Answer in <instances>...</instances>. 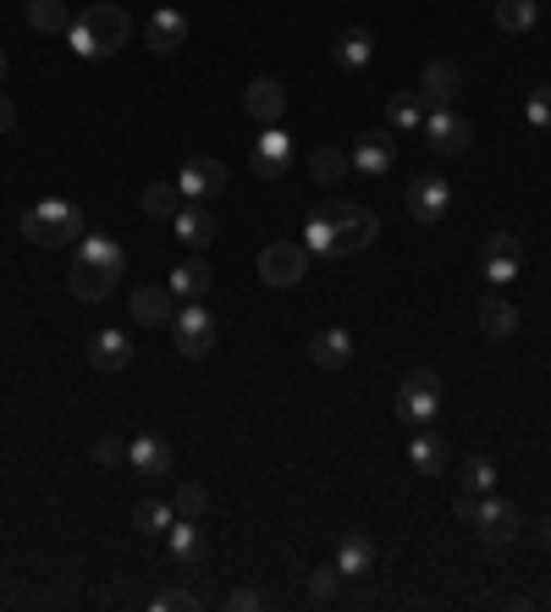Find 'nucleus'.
Returning a JSON list of instances; mask_svg holds the SVG:
<instances>
[{
  "instance_id": "1",
  "label": "nucleus",
  "mask_w": 551,
  "mask_h": 612,
  "mask_svg": "<svg viewBox=\"0 0 551 612\" xmlns=\"http://www.w3.org/2000/svg\"><path fill=\"white\" fill-rule=\"evenodd\" d=\"M83 210L72 199H45L23 216V237L39 243V248H61V243H83Z\"/></svg>"
},
{
  "instance_id": "2",
  "label": "nucleus",
  "mask_w": 551,
  "mask_h": 612,
  "mask_svg": "<svg viewBox=\"0 0 551 612\" xmlns=\"http://www.w3.org/2000/svg\"><path fill=\"white\" fill-rule=\"evenodd\" d=\"M331 232H336V248H342V259H353L358 248H370L376 243V232H381V221H376V210H364V205H347V199H331V205H320L315 210Z\"/></svg>"
},
{
  "instance_id": "3",
  "label": "nucleus",
  "mask_w": 551,
  "mask_h": 612,
  "mask_svg": "<svg viewBox=\"0 0 551 612\" xmlns=\"http://www.w3.org/2000/svg\"><path fill=\"white\" fill-rule=\"evenodd\" d=\"M441 414V376L436 370H414L397 392V419L403 425H430Z\"/></svg>"
},
{
  "instance_id": "4",
  "label": "nucleus",
  "mask_w": 551,
  "mask_h": 612,
  "mask_svg": "<svg viewBox=\"0 0 551 612\" xmlns=\"http://www.w3.org/2000/svg\"><path fill=\"white\" fill-rule=\"evenodd\" d=\"M309 271V248L304 243H270L259 248V282L265 287H298Z\"/></svg>"
},
{
  "instance_id": "5",
  "label": "nucleus",
  "mask_w": 551,
  "mask_h": 612,
  "mask_svg": "<svg viewBox=\"0 0 551 612\" xmlns=\"http://www.w3.org/2000/svg\"><path fill=\"white\" fill-rule=\"evenodd\" d=\"M77 23L88 28V39H95V50H100V56H117V50L133 39V17H127L122 7H111V0H100V7H88Z\"/></svg>"
},
{
  "instance_id": "6",
  "label": "nucleus",
  "mask_w": 551,
  "mask_h": 612,
  "mask_svg": "<svg viewBox=\"0 0 551 612\" xmlns=\"http://www.w3.org/2000/svg\"><path fill=\"white\" fill-rule=\"evenodd\" d=\"M171 331H176V354H188V359H205L210 347H216V315L188 304V309H176L171 315Z\"/></svg>"
},
{
  "instance_id": "7",
  "label": "nucleus",
  "mask_w": 551,
  "mask_h": 612,
  "mask_svg": "<svg viewBox=\"0 0 551 612\" xmlns=\"http://www.w3.org/2000/svg\"><path fill=\"white\" fill-rule=\"evenodd\" d=\"M480 271H486L491 287H502V282H513V277L524 271V248H518L513 232H491V237L480 243Z\"/></svg>"
},
{
  "instance_id": "8",
  "label": "nucleus",
  "mask_w": 551,
  "mask_h": 612,
  "mask_svg": "<svg viewBox=\"0 0 551 612\" xmlns=\"http://www.w3.org/2000/svg\"><path fill=\"white\" fill-rule=\"evenodd\" d=\"M353 171L358 178H392V166H397V138L392 133H364L353 149H347Z\"/></svg>"
},
{
  "instance_id": "9",
  "label": "nucleus",
  "mask_w": 551,
  "mask_h": 612,
  "mask_svg": "<svg viewBox=\"0 0 551 612\" xmlns=\"http://www.w3.org/2000/svg\"><path fill=\"white\" fill-rule=\"evenodd\" d=\"M248 166H254V178H282V171L293 166V138L282 133V127H265L259 138H254V149H248Z\"/></svg>"
},
{
  "instance_id": "10",
  "label": "nucleus",
  "mask_w": 551,
  "mask_h": 612,
  "mask_svg": "<svg viewBox=\"0 0 551 612\" xmlns=\"http://www.w3.org/2000/svg\"><path fill=\"white\" fill-rule=\"evenodd\" d=\"M425 144H430L436 155H464V149L475 144V122H469V117H452V111H430Z\"/></svg>"
},
{
  "instance_id": "11",
  "label": "nucleus",
  "mask_w": 551,
  "mask_h": 612,
  "mask_svg": "<svg viewBox=\"0 0 551 612\" xmlns=\"http://www.w3.org/2000/svg\"><path fill=\"white\" fill-rule=\"evenodd\" d=\"M475 524H480V541H486V547H507V541L518 536V507L486 491L480 507H475Z\"/></svg>"
},
{
  "instance_id": "12",
  "label": "nucleus",
  "mask_w": 551,
  "mask_h": 612,
  "mask_svg": "<svg viewBox=\"0 0 551 612\" xmlns=\"http://www.w3.org/2000/svg\"><path fill=\"white\" fill-rule=\"evenodd\" d=\"M176 188H182V199H216V194H226V166L199 155L176 171Z\"/></svg>"
},
{
  "instance_id": "13",
  "label": "nucleus",
  "mask_w": 551,
  "mask_h": 612,
  "mask_svg": "<svg viewBox=\"0 0 551 612\" xmlns=\"http://www.w3.org/2000/svg\"><path fill=\"white\" fill-rule=\"evenodd\" d=\"M446 210H452V183H446V178H419V183H408V216H414L419 227H436Z\"/></svg>"
},
{
  "instance_id": "14",
  "label": "nucleus",
  "mask_w": 551,
  "mask_h": 612,
  "mask_svg": "<svg viewBox=\"0 0 551 612\" xmlns=\"http://www.w3.org/2000/svg\"><path fill=\"white\" fill-rule=\"evenodd\" d=\"M144 45L155 56H176L182 45H188V17H182L176 7H160L149 23H144Z\"/></svg>"
},
{
  "instance_id": "15",
  "label": "nucleus",
  "mask_w": 551,
  "mask_h": 612,
  "mask_svg": "<svg viewBox=\"0 0 551 612\" xmlns=\"http://www.w3.org/2000/svg\"><path fill=\"white\" fill-rule=\"evenodd\" d=\"M243 111H248L254 122L276 127V122H282V111H287V89H282L276 77H254L248 89H243Z\"/></svg>"
},
{
  "instance_id": "16",
  "label": "nucleus",
  "mask_w": 551,
  "mask_h": 612,
  "mask_svg": "<svg viewBox=\"0 0 551 612\" xmlns=\"http://www.w3.org/2000/svg\"><path fill=\"white\" fill-rule=\"evenodd\" d=\"M457 83H464V72H457L452 61H430V66H425V77H419V106L446 111V100L457 95Z\"/></svg>"
},
{
  "instance_id": "17",
  "label": "nucleus",
  "mask_w": 551,
  "mask_h": 612,
  "mask_svg": "<svg viewBox=\"0 0 551 612\" xmlns=\"http://www.w3.org/2000/svg\"><path fill=\"white\" fill-rule=\"evenodd\" d=\"M309 359H315L320 370H347V365H353V331H342V326L315 331V336H309Z\"/></svg>"
},
{
  "instance_id": "18",
  "label": "nucleus",
  "mask_w": 551,
  "mask_h": 612,
  "mask_svg": "<svg viewBox=\"0 0 551 612\" xmlns=\"http://www.w3.org/2000/svg\"><path fill=\"white\" fill-rule=\"evenodd\" d=\"M171 232H176L182 243H188V248H210V243H216V232H221V221L188 199V205H182V210L171 216Z\"/></svg>"
},
{
  "instance_id": "19",
  "label": "nucleus",
  "mask_w": 551,
  "mask_h": 612,
  "mask_svg": "<svg viewBox=\"0 0 551 612\" xmlns=\"http://www.w3.org/2000/svg\"><path fill=\"white\" fill-rule=\"evenodd\" d=\"M111 287H117V277L100 271V266H88V259H77V266L66 271V293H72L77 304H106Z\"/></svg>"
},
{
  "instance_id": "20",
  "label": "nucleus",
  "mask_w": 551,
  "mask_h": 612,
  "mask_svg": "<svg viewBox=\"0 0 551 612\" xmlns=\"http://www.w3.org/2000/svg\"><path fill=\"white\" fill-rule=\"evenodd\" d=\"M88 365L95 370H127L133 365V336L127 331H100L88 342Z\"/></svg>"
},
{
  "instance_id": "21",
  "label": "nucleus",
  "mask_w": 551,
  "mask_h": 612,
  "mask_svg": "<svg viewBox=\"0 0 551 612\" xmlns=\"http://www.w3.org/2000/svg\"><path fill=\"white\" fill-rule=\"evenodd\" d=\"M331 56H336V66H347V72L370 66V61H376V39H370V28H342V34H336V45H331Z\"/></svg>"
},
{
  "instance_id": "22",
  "label": "nucleus",
  "mask_w": 551,
  "mask_h": 612,
  "mask_svg": "<svg viewBox=\"0 0 551 612\" xmlns=\"http://www.w3.org/2000/svg\"><path fill=\"white\" fill-rule=\"evenodd\" d=\"M408 464H414L419 475H430V480H436V475L446 469V442H441L436 430H419L414 442H408Z\"/></svg>"
},
{
  "instance_id": "23",
  "label": "nucleus",
  "mask_w": 551,
  "mask_h": 612,
  "mask_svg": "<svg viewBox=\"0 0 551 612\" xmlns=\"http://www.w3.org/2000/svg\"><path fill=\"white\" fill-rule=\"evenodd\" d=\"M171 315H176L171 287H138V293H133V320H144V326H171Z\"/></svg>"
},
{
  "instance_id": "24",
  "label": "nucleus",
  "mask_w": 551,
  "mask_h": 612,
  "mask_svg": "<svg viewBox=\"0 0 551 612\" xmlns=\"http://www.w3.org/2000/svg\"><path fill=\"white\" fill-rule=\"evenodd\" d=\"M77 259H88V266H100V271L122 277V266H127V248H122L117 237H88V232H83V248H77Z\"/></svg>"
},
{
  "instance_id": "25",
  "label": "nucleus",
  "mask_w": 551,
  "mask_h": 612,
  "mask_svg": "<svg viewBox=\"0 0 551 612\" xmlns=\"http://www.w3.org/2000/svg\"><path fill=\"white\" fill-rule=\"evenodd\" d=\"M210 266H205V259H182V266H171V293L176 298H205L210 293Z\"/></svg>"
},
{
  "instance_id": "26",
  "label": "nucleus",
  "mask_w": 551,
  "mask_h": 612,
  "mask_svg": "<svg viewBox=\"0 0 551 612\" xmlns=\"http://www.w3.org/2000/svg\"><path fill=\"white\" fill-rule=\"evenodd\" d=\"M513 326H518V304L502 298V293H486V298H480V331H486V336H507Z\"/></svg>"
},
{
  "instance_id": "27",
  "label": "nucleus",
  "mask_w": 551,
  "mask_h": 612,
  "mask_svg": "<svg viewBox=\"0 0 551 612\" xmlns=\"http://www.w3.org/2000/svg\"><path fill=\"white\" fill-rule=\"evenodd\" d=\"M171 563H182V568H194V563H205V536L194 530V518H182V524H171Z\"/></svg>"
},
{
  "instance_id": "28",
  "label": "nucleus",
  "mask_w": 551,
  "mask_h": 612,
  "mask_svg": "<svg viewBox=\"0 0 551 612\" xmlns=\"http://www.w3.org/2000/svg\"><path fill=\"white\" fill-rule=\"evenodd\" d=\"M127 458L144 475H171V448L160 442V436H138V442H127Z\"/></svg>"
},
{
  "instance_id": "29",
  "label": "nucleus",
  "mask_w": 551,
  "mask_h": 612,
  "mask_svg": "<svg viewBox=\"0 0 551 612\" xmlns=\"http://www.w3.org/2000/svg\"><path fill=\"white\" fill-rule=\"evenodd\" d=\"M540 23V0H497V28L502 34H529Z\"/></svg>"
},
{
  "instance_id": "30",
  "label": "nucleus",
  "mask_w": 551,
  "mask_h": 612,
  "mask_svg": "<svg viewBox=\"0 0 551 612\" xmlns=\"http://www.w3.org/2000/svg\"><path fill=\"white\" fill-rule=\"evenodd\" d=\"M133 524H138L144 536H166L171 524H176V507H171V502H155V497H144V502L133 507Z\"/></svg>"
},
{
  "instance_id": "31",
  "label": "nucleus",
  "mask_w": 551,
  "mask_h": 612,
  "mask_svg": "<svg viewBox=\"0 0 551 612\" xmlns=\"http://www.w3.org/2000/svg\"><path fill=\"white\" fill-rule=\"evenodd\" d=\"M376 563V547H370V536H342V547H336V568L342 574H364V568H370Z\"/></svg>"
},
{
  "instance_id": "32",
  "label": "nucleus",
  "mask_w": 551,
  "mask_h": 612,
  "mask_svg": "<svg viewBox=\"0 0 551 612\" xmlns=\"http://www.w3.org/2000/svg\"><path fill=\"white\" fill-rule=\"evenodd\" d=\"M176 210H182V188L176 183H149L144 188V216L149 221H171Z\"/></svg>"
},
{
  "instance_id": "33",
  "label": "nucleus",
  "mask_w": 551,
  "mask_h": 612,
  "mask_svg": "<svg viewBox=\"0 0 551 612\" xmlns=\"http://www.w3.org/2000/svg\"><path fill=\"white\" fill-rule=\"evenodd\" d=\"M457 486H464V491H475V497H486V491H497V464L491 458H464V464H457Z\"/></svg>"
},
{
  "instance_id": "34",
  "label": "nucleus",
  "mask_w": 551,
  "mask_h": 612,
  "mask_svg": "<svg viewBox=\"0 0 551 612\" xmlns=\"http://www.w3.org/2000/svg\"><path fill=\"white\" fill-rule=\"evenodd\" d=\"M28 23L39 34H66L72 17H66V0H28Z\"/></svg>"
},
{
  "instance_id": "35",
  "label": "nucleus",
  "mask_w": 551,
  "mask_h": 612,
  "mask_svg": "<svg viewBox=\"0 0 551 612\" xmlns=\"http://www.w3.org/2000/svg\"><path fill=\"white\" fill-rule=\"evenodd\" d=\"M347 171H353V160H347L342 149H315V155H309V178H315V183H342Z\"/></svg>"
},
{
  "instance_id": "36",
  "label": "nucleus",
  "mask_w": 551,
  "mask_h": 612,
  "mask_svg": "<svg viewBox=\"0 0 551 612\" xmlns=\"http://www.w3.org/2000/svg\"><path fill=\"white\" fill-rule=\"evenodd\" d=\"M387 122H392L397 133H414V127L425 122V106H419V95H392V100H387Z\"/></svg>"
},
{
  "instance_id": "37",
  "label": "nucleus",
  "mask_w": 551,
  "mask_h": 612,
  "mask_svg": "<svg viewBox=\"0 0 551 612\" xmlns=\"http://www.w3.org/2000/svg\"><path fill=\"white\" fill-rule=\"evenodd\" d=\"M304 248H309V254H320V259H342V248H336V232H331L320 216H309V221H304Z\"/></svg>"
},
{
  "instance_id": "38",
  "label": "nucleus",
  "mask_w": 551,
  "mask_h": 612,
  "mask_svg": "<svg viewBox=\"0 0 551 612\" xmlns=\"http://www.w3.org/2000/svg\"><path fill=\"white\" fill-rule=\"evenodd\" d=\"M524 117H529V127H540V133H551V83H540V89L529 95V106H524Z\"/></svg>"
},
{
  "instance_id": "39",
  "label": "nucleus",
  "mask_w": 551,
  "mask_h": 612,
  "mask_svg": "<svg viewBox=\"0 0 551 612\" xmlns=\"http://www.w3.org/2000/svg\"><path fill=\"white\" fill-rule=\"evenodd\" d=\"M205 502H210V497H205L199 486H176V497H171V507H176L182 518H199V513H205Z\"/></svg>"
},
{
  "instance_id": "40",
  "label": "nucleus",
  "mask_w": 551,
  "mask_h": 612,
  "mask_svg": "<svg viewBox=\"0 0 551 612\" xmlns=\"http://www.w3.org/2000/svg\"><path fill=\"white\" fill-rule=\"evenodd\" d=\"M155 612H199V596L194 590H160L155 596Z\"/></svg>"
},
{
  "instance_id": "41",
  "label": "nucleus",
  "mask_w": 551,
  "mask_h": 612,
  "mask_svg": "<svg viewBox=\"0 0 551 612\" xmlns=\"http://www.w3.org/2000/svg\"><path fill=\"white\" fill-rule=\"evenodd\" d=\"M336 579H342V568H315V574H309V596H315V601H331V596H336Z\"/></svg>"
},
{
  "instance_id": "42",
  "label": "nucleus",
  "mask_w": 551,
  "mask_h": 612,
  "mask_svg": "<svg viewBox=\"0 0 551 612\" xmlns=\"http://www.w3.org/2000/svg\"><path fill=\"white\" fill-rule=\"evenodd\" d=\"M122 458H127L122 436H100V442H95V464H122Z\"/></svg>"
},
{
  "instance_id": "43",
  "label": "nucleus",
  "mask_w": 551,
  "mask_h": 612,
  "mask_svg": "<svg viewBox=\"0 0 551 612\" xmlns=\"http://www.w3.org/2000/svg\"><path fill=\"white\" fill-rule=\"evenodd\" d=\"M66 45H72V50H77L83 61H95V56H100V50H95V39H88V28H83V23H72V28H66Z\"/></svg>"
},
{
  "instance_id": "44",
  "label": "nucleus",
  "mask_w": 551,
  "mask_h": 612,
  "mask_svg": "<svg viewBox=\"0 0 551 612\" xmlns=\"http://www.w3.org/2000/svg\"><path fill=\"white\" fill-rule=\"evenodd\" d=\"M259 607H265L259 590H232V596H226V612H259Z\"/></svg>"
},
{
  "instance_id": "45",
  "label": "nucleus",
  "mask_w": 551,
  "mask_h": 612,
  "mask_svg": "<svg viewBox=\"0 0 551 612\" xmlns=\"http://www.w3.org/2000/svg\"><path fill=\"white\" fill-rule=\"evenodd\" d=\"M475 507H480V497H475V491H457V497H452V513H457V518H469V524H475Z\"/></svg>"
},
{
  "instance_id": "46",
  "label": "nucleus",
  "mask_w": 551,
  "mask_h": 612,
  "mask_svg": "<svg viewBox=\"0 0 551 612\" xmlns=\"http://www.w3.org/2000/svg\"><path fill=\"white\" fill-rule=\"evenodd\" d=\"M12 122H17V106H12L7 95H0V133H12Z\"/></svg>"
},
{
  "instance_id": "47",
  "label": "nucleus",
  "mask_w": 551,
  "mask_h": 612,
  "mask_svg": "<svg viewBox=\"0 0 551 612\" xmlns=\"http://www.w3.org/2000/svg\"><path fill=\"white\" fill-rule=\"evenodd\" d=\"M540 541H546V547H551V518H546V524H540Z\"/></svg>"
},
{
  "instance_id": "48",
  "label": "nucleus",
  "mask_w": 551,
  "mask_h": 612,
  "mask_svg": "<svg viewBox=\"0 0 551 612\" xmlns=\"http://www.w3.org/2000/svg\"><path fill=\"white\" fill-rule=\"evenodd\" d=\"M0 77H7V50H0Z\"/></svg>"
}]
</instances>
